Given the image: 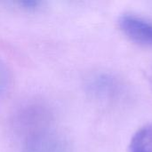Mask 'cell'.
Segmentation results:
<instances>
[{"label":"cell","mask_w":152,"mask_h":152,"mask_svg":"<svg viewBox=\"0 0 152 152\" xmlns=\"http://www.w3.org/2000/svg\"><path fill=\"white\" fill-rule=\"evenodd\" d=\"M21 152H72L66 137L52 123L20 135Z\"/></svg>","instance_id":"6da1fadb"},{"label":"cell","mask_w":152,"mask_h":152,"mask_svg":"<svg viewBox=\"0 0 152 152\" xmlns=\"http://www.w3.org/2000/svg\"><path fill=\"white\" fill-rule=\"evenodd\" d=\"M19 5L25 9H35L40 5V2L37 0H23L18 2Z\"/></svg>","instance_id":"5b68a950"},{"label":"cell","mask_w":152,"mask_h":152,"mask_svg":"<svg viewBox=\"0 0 152 152\" xmlns=\"http://www.w3.org/2000/svg\"><path fill=\"white\" fill-rule=\"evenodd\" d=\"M130 152H152V125L138 130L130 143Z\"/></svg>","instance_id":"3957f363"},{"label":"cell","mask_w":152,"mask_h":152,"mask_svg":"<svg viewBox=\"0 0 152 152\" xmlns=\"http://www.w3.org/2000/svg\"><path fill=\"white\" fill-rule=\"evenodd\" d=\"M149 81H150V84L152 86V67L151 69V71H150V74H149Z\"/></svg>","instance_id":"8992f818"},{"label":"cell","mask_w":152,"mask_h":152,"mask_svg":"<svg viewBox=\"0 0 152 152\" xmlns=\"http://www.w3.org/2000/svg\"><path fill=\"white\" fill-rule=\"evenodd\" d=\"M11 84V71L6 62L0 58V99L6 93Z\"/></svg>","instance_id":"277c9868"},{"label":"cell","mask_w":152,"mask_h":152,"mask_svg":"<svg viewBox=\"0 0 152 152\" xmlns=\"http://www.w3.org/2000/svg\"><path fill=\"white\" fill-rule=\"evenodd\" d=\"M123 33L133 42L152 47V23L133 14H125L119 19Z\"/></svg>","instance_id":"7a4b0ae2"}]
</instances>
